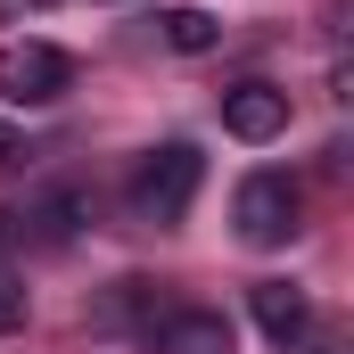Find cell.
Listing matches in <instances>:
<instances>
[{"label": "cell", "mask_w": 354, "mask_h": 354, "mask_svg": "<svg viewBox=\"0 0 354 354\" xmlns=\"http://www.w3.org/2000/svg\"><path fill=\"white\" fill-rule=\"evenodd\" d=\"M198 181H206V157L189 149V140H165V149H149L140 157V174H132V206H140V223H181L189 214V198H198Z\"/></svg>", "instance_id": "obj_1"}, {"label": "cell", "mask_w": 354, "mask_h": 354, "mask_svg": "<svg viewBox=\"0 0 354 354\" xmlns=\"http://www.w3.org/2000/svg\"><path fill=\"white\" fill-rule=\"evenodd\" d=\"M75 91V58L50 41H8L0 50V99L8 107H58Z\"/></svg>", "instance_id": "obj_2"}, {"label": "cell", "mask_w": 354, "mask_h": 354, "mask_svg": "<svg viewBox=\"0 0 354 354\" xmlns=\"http://www.w3.org/2000/svg\"><path fill=\"white\" fill-rule=\"evenodd\" d=\"M297 181L288 174H248L239 181V198H231V223H239V239L248 248H288L297 239Z\"/></svg>", "instance_id": "obj_3"}, {"label": "cell", "mask_w": 354, "mask_h": 354, "mask_svg": "<svg viewBox=\"0 0 354 354\" xmlns=\"http://www.w3.org/2000/svg\"><path fill=\"white\" fill-rule=\"evenodd\" d=\"M223 132H231V140H280V132H288V91L264 83V75L231 83L223 91Z\"/></svg>", "instance_id": "obj_4"}, {"label": "cell", "mask_w": 354, "mask_h": 354, "mask_svg": "<svg viewBox=\"0 0 354 354\" xmlns=\"http://www.w3.org/2000/svg\"><path fill=\"white\" fill-rule=\"evenodd\" d=\"M248 305H256V330H264L272 346H297V338L313 330V297H305V288H288V280H256V288H248Z\"/></svg>", "instance_id": "obj_5"}, {"label": "cell", "mask_w": 354, "mask_h": 354, "mask_svg": "<svg viewBox=\"0 0 354 354\" xmlns=\"http://www.w3.org/2000/svg\"><path fill=\"white\" fill-rule=\"evenodd\" d=\"M157 354H239V346H231V322L223 313H198L189 305V313H165L157 322Z\"/></svg>", "instance_id": "obj_6"}, {"label": "cell", "mask_w": 354, "mask_h": 354, "mask_svg": "<svg viewBox=\"0 0 354 354\" xmlns=\"http://www.w3.org/2000/svg\"><path fill=\"white\" fill-rule=\"evenodd\" d=\"M223 41V25L206 17V8H165V50H181V58H206Z\"/></svg>", "instance_id": "obj_7"}, {"label": "cell", "mask_w": 354, "mask_h": 354, "mask_svg": "<svg viewBox=\"0 0 354 354\" xmlns=\"http://www.w3.org/2000/svg\"><path fill=\"white\" fill-rule=\"evenodd\" d=\"M8 330H25V288H17V272H0V338Z\"/></svg>", "instance_id": "obj_8"}, {"label": "cell", "mask_w": 354, "mask_h": 354, "mask_svg": "<svg viewBox=\"0 0 354 354\" xmlns=\"http://www.w3.org/2000/svg\"><path fill=\"white\" fill-rule=\"evenodd\" d=\"M0 165H25V132L17 124H0Z\"/></svg>", "instance_id": "obj_9"}, {"label": "cell", "mask_w": 354, "mask_h": 354, "mask_svg": "<svg viewBox=\"0 0 354 354\" xmlns=\"http://www.w3.org/2000/svg\"><path fill=\"white\" fill-rule=\"evenodd\" d=\"M0 8H50V0H0Z\"/></svg>", "instance_id": "obj_10"}]
</instances>
